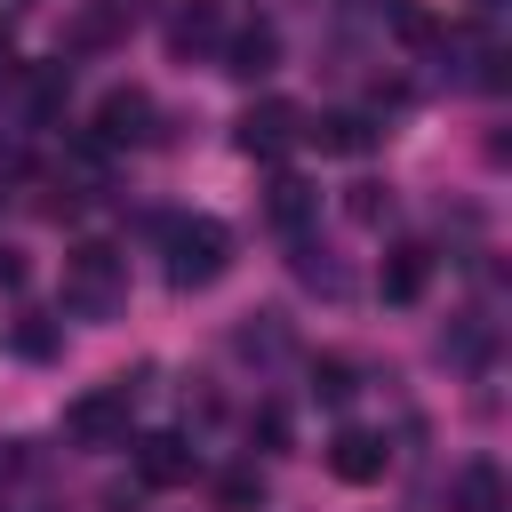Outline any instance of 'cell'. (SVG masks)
I'll list each match as a JSON object with an SVG mask.
<instances>
[{
    "mask_svg": "<svg viewBox=\"0 0 512 512\" xmlns=\"http://www.w3.org/2000/svg\"><path fill=\"white\" fill-rule=\"evenodd\" d=\"M328 472H336L344 488H376V480L392 472V440H384V432H360V424H344V432L328 440Z\"/></svg>",
    "mask_w": 512,
    "mask_h": 512,
    "instance_id": "5b68a950",
    "label": "cell"
},
{
    "mask_svg": "<svg viewBox=\"0 0 512 512\" xmlns=\"http://www.w3.org/2000/svg\"><path fill=\"white\" fill-rule=\"evenodd\" d=\"M232 144H240L248 160H288V152L304 144V104H288V96L248 104V112L232 120Z\"/></svg>",
    "mask_w": 512,
    "mask_h": 512,
    "instance_id": "277c9868",
    "label": "cell"
},
{
    "mask_svg": "<svg viewBox=\"0 0 512 512\" xmlns=\"http://www.w3.org/2000/svg\"><path fill=\"white\" fill-rule=\"evenodd\" d=\"M216 496H224V512H248V504H264V480H256V472H224Z\"/></svg>",
    "mask_w": 512,
    "mask_h": 512,
    "instance_id": "2e32d148",
    "label": "cell"
},
{
    "mask_svg": "<svg viewBox=\"0 0 512 512\" xmlns=\"http://www.w3.org/2000/svg\"><path fill=\"white\" fill-rule=\"evenodd\" d=\"M216 40H224V8L216 0H176V16H168V56H216Z\"/></svg>",
    "mask_w": 512,
    "mask_h": 512,
    "instance_id": "ba28073f",
    "label": "cell"
},
{
    "mask_svg": "<svg viewBox=\"0 0 512 512\" xmlns=\"http://www.w3.org/2000/svg\"><path fill=\"white\" fill-rule=\"evenodd\" d=\"M352 392H360V368H352V360H336V352H328V360H312V400L344 408Z\"/></svg>",
    "mask_w": 512,
    "mask_h": 512,
    "instance_id": "5bb4252c",
    "label": "cell"
},
{
    "mask_svg": "<svg viewBox=\"0 0 512 512\" xmlns=\"http://www.w3.org/2000/svg\"><path fill=\"white\" fill-rule=\"evenodd\" d=\"M384 208H392V200H376V184H360V192H352V216H360V224H376Z\"/></svg>",
    "mask_w": 512,
    "mask_h": 512,
    "instance_id": "ac0fdd59",
    "label": "cell"
},
{
    "mask_svg": "<svg viewBox=\"0 0 512 512\" xmlns=\"http://www.w3.org/2000/svg\"><path fill=\"white\" fill-rule=\"evenodd\" d=\"M16 352H24V360H48V352H56V328H48L40 312H24V320H16Z\"/></svg>",
    "mask_w": 512,
    "mask_h": 512,
    "instance_id": "9a60e30c",
    "label": "cell"
},
{
    "mask_svg": "<svg viewBox=\"0 0 512 512\" xmlns=\"http://www.w3.org/2000/svg\"><path fill=\"white\" fill-rule=\"evenodd\" d=\"M0 144H8V112H0Z\"/></svg>",
    "mask_w": 512,
    "mask_h": 512,
    "instance_id": "d6986e66",
    "label": "cell"
},
{
    "mask_svg": "<svg viewBox=\"0 0 512 512\" xmlns=\"http://www.w3.org/2000/svg\"><path fill=\"white\" fill-rule=\"evenodd\" d=\"M128 416H136V384L128 376L88 384L80 400H64V440L72 448H120L128 440Z\"/></svg>",
    "mask_w": 512,
    "mask_h": 512,
    "instance_id": "3957f363",
    "label": "cell"
},
{
    "mask_svg": "<svg viewBox=\"0 0 512 512\" xmlns=\"http://www.w3.org/2000/svg\"><path fill=\"white\" fill-rule=\"evenodd\" d=\"M8 8H32V0H8Z\"/></svg>",
    "mask_w": 512,
    "mask_h": 512,
    "instance_id": "ffe728a7",
    "label": "cell"
},
{
    "mask_svg": "<svg viewBox=\"0 0 512 512\" xmlns=\"http://www.w3.org/2000/svg\"><path fill=\"white\" fill-rule=\"evenodd\" d=\"M56 296H64L72 320H120V312H128V256H120L112 240H72Z\"/></svg>",
    "mask_w": 512,
    "mask_h": 512,
    "instance_id": "7a4b0ae2",
    "label": "cell"
},
{
    "mask_svg": "<svg viewBox=\"0 0 512 512\" xmlns=\"http://www.w3.org/2000/svg\"><path fill=\"white\" fill-rule=\"evenodd\" d=\"M160 272L176 296H200L232 272V224L216 216H160Z\"/></svg>",
    "mask_w": 512,
    "mask_h": 512,
    "instance_id": "6da1fadb",
    "label": "cell"
},
{
    "mask_svg": "<svg viewBox=\"0 0 512 512\" xmlns=\"http://www.w3.org/2000/svg\"><path fill=\"white\" fill-rule=\"evenodd\" d=\"M424 280H432V248L400 240V248L384 256V304H416V296H424Z\"/></svg>",
    "mask_w": 512,
    "mask_h": 512,
    "instance_id": "7c38bea8",
    "label": "cell"
},
{
    "mask_svg": "<svg viewBox=\"0 0 512 512\" xmlns=\"http://www.w3.org/2000/svg\"><path fill=\"white\" fill-rule=\"evenodd\" d=\"M24 280H32V264H24V248H8V240H0V296H16Z\"/></svg>",
    "mask_w": 512,
    "mask_h": 512,
    "instance_id": "e0dca14e",
    "label": "cell"
},
{
    "mask_svg": "<svg viewBox=\"0 0 512 512\" xmlns=\"http://www.w3.org/2000/svg\"><path fill=\"white\" fill-rule=\"evenodd\" d=\"M448 512H504V472H496V456H472V464L456 472Z\"/></svg>",
    "mask_w": 512,
    "mask_h": 512,
    "instance_id": "8fae6325",
    "label": "cell"
},
{
    "mask_svg": "<svg viewBox=\"0 0 512 512\" xmlns=\"http://www.w3.org/2000/svg\"><path fill=\"white\" fill-rule=\"evenodd\" d=\"M192 472H200V448L184 432H144L136 440V480L144 488H184Z\"/></svg>",
    "mask_w": 512,
    "mask_h": 512,
    "instance_id": "52a82bcc",
    "label": "cell"
},
{
    "mask_svg": "<svg viewBox=\"0 0 512 512\" xmlns=\"http://www.w3.org/2000/svg\"><path fill=\"white\" fill-rule=\"evenodd\" d=\"M304 144H320V152H344V160H352V152H368V144H376V120H368V112H320V120L304 112Z\"/></svg>",
    "mask_w": 512,
    "mask_h": 512,
    "instance_id": "30bf717a",
    "label": "cell"
},
{
    "mask_svg": "<svg viewBox=\"0 0 512 512\" xmlns=\"http://www.w3.org/2000/svg\"><path fill=\"white\" fill-rule=\"evenodd\" d=\"M264 216H272L280 232H304V224L320 216V192H312L304 176H272V192H264Z\"/></svg>",
    "mask_w": 512,
    "mask_h": 512,
    "instance_id": "4fadbf2b",
    "label": "cell"
},
{
    "mask_svg": "<svg viewBox=\"0 0 512 512\" xmlns=\"http://www.w3.org/2000/svg\"><path fill=\"white\" fill-rule=\"evenodd\" d=\"M272 64H280V32H272L264 16H256V24H240V32L224 40V72H232V80H264Z\"/></svg>",
    "mask_w": 512,
    "mask_h": 512,
    "instance_id": "9c48e42d",
    "label": "cell"
},
{
    "mask_svg": "<svg viewBox=\"0 0 512 512\" xmlns=\"http://www.w3.org/2000/svg\"><path fill=\"white\" fill-rule=\"evenodd\" d=\"M152 136V96L144 88H104L96 96V144L120 152V144H144Z\"/></svg>",
    "mask_w": 512,
    "mask_h": 512,
    "instance_id": "8992f818",
    "label": "cell"
}]
</instances>
